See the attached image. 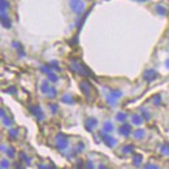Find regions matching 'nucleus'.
Instances as JSON below:
<instances>
[{
  "mask_svg": "<svg viewBox=\"0 0 169 169\" xmlns=\"http://www.w3.org/2000/svg\"><path fill=\"white\" fill-rule=\"evenodd\" d=\"M167 65H168V68H169V60L167 61Z\"/></svg>",
  "mask_w": 169,
  "mask_h": 169,
  "instance_id": "4",
  "label": "nucleus"
},
{
  "mask_svg": "<svg viewBox=\"0 0 169 169\" xmlns=\"http://www.w3.org/2000/svg\"><path fill=\"white\" fill-rule=\"evenodd\" d=\"M125 118H126V115H125V113H118V115H117V120L125 121Z\"/></svg>",
  "mask_w": 169,
  "mask_h": 169,
  "instance_id": "2",
  "label": "nucleus"
},
{
  "mask_svg": "<svg viewBox=\"0 0 169 169\" xmlns=\"http://www.w3.org/2000/svg\"><path fill=\"white\" fill-rule=\"evenodd\" d=\"M70 8L73 9L74 12L77 13V14H81L83 11V8H84V5H83V3L81 1V0H70Z\"/></svg>",
  "mask_w": 169,
  "mask_h": 169,
  "instance_id": "1",
  "label": "nucleus"
},
{
  "mask_svg": "<svg viewBox=\"0 0 169 169\" xmlns=\"http://www.w3.org/2000/svg\"><path fill=\"white\" fill-rule=\"evenodd\" d=\"M157 11L160 12V14H162V13L165 12V9H164V8H161V6H157Z\"/></svg>",
  "mask_w": 169,
  "mask_h": 169,
  "instance_id": "3",
  "label": "nucleus"
}]
</instances>
